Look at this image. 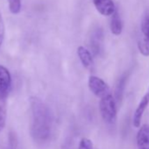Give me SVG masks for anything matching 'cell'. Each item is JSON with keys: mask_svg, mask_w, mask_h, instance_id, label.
Here are the masks:
<instances>
[{"mask_svg": "<svg viewBox=\"0 0 149 149\" xmlns=\"http://www.w3.org/2000/svg\"><path fill=\"white\" fill-rule=\"evenodd\" d=\"M32 113L31 136L36 142H44L50 136L51 116L47 104L38 97H31L29 99Z\"/></svg>", "mask_w": 149, "mask_h": 149, "instance_id": "obj_1", "label": "cell"}, {"mask_svg": "<svg viewBox=\"0 0 149 149\" xmlns=\"http://www.w3.org/2000/svg\"><path fill=\"white\" fill-rule=\"evenodd\" d=\"M99 110L103 119L108 124H113L117 118L116 100L112 94H109L102 98L99 102Z\"/></svg>", "mask_w": 149, "mask_h": 149, "instance_id": "obj_2", "label": "cell"}, {"mask_svg": "<svg viewBox=\"0 0 149 149\" xmlns=\"http://www.w3.org/2000/svg\"><path fill=\"white\" fill-rule=\"evenodd\" d=\"M88 85H89L91 91L95 96H97L100 98L111 93L108 84L104 80H102L101 78H99L97 77L91 76L89 78Z\"/></svg>", "mask_w": 149, "mask_h": 149, "instance_id": "obj_3", "label": "cell"}, {"mask_svg": "<svg viewBox=\"0 0 149 149\" xmlns=\"http://www.w3.org/2000/svg\"><path fill=\"white\" fill-rule=\"evenodd\" d=\"M12 85V77L9 70L0 65V101H6Z\"/></svg>", "mask_w": 149, "mask_h": 149, "instance_id": "obj_4", "label": "cell"}, {"mask_svg": "<svg viewBox=\"0 0 149 149\" xmlns=\"http://www.w3.org/2000/svg\"><path fill=\"white\" fill-rule=\"evenodd\" d=\"M97 11L103 16H111L116 11V6L112 0H93Z\"/></svg>", "mask_w": 149, "mask_h": 149, "instance_id": "obj_5", "label": "cell"}, {"mask_svg": "<svg viewBox=\"0 0 149 149\" xmlns=\"http://www.w3.org/2000/svg\"><path fill=\"white\" fill-rule=\"evenodd\" d=\"M136 143L138 149H149V125L145 124L139 127L136 136Z\"/></svg>", "mask_w": 149, "mask_h": 149, "instance_id": "obj_6", "label": "cell"}, {"mask_svg": "<svg viewBox=\"0 0 149 149\" xmlns=\"http://www.w3.org/2000/svg\"><path fill=\"white\" fill-rule=\"evenodd\" d=\"M149 104V98L147 97L146 95H145L142 99L140 100L139 104H138V107L136 108L135 111H134V114H133V118H132V124H133V126L138 128L139 127L140 125V123H141V119H142V117H143V114L147 107Z\"/></svg>", "mask_w": 149, "mask_h": 149, "instance_id": "obj_7", "label": "cell"}, {"mask_svg": "<svg viewBox=\"0 0 149 149\" xmlns=\"http://www.w3.org/2000/svg\"><path fill=\"white\" fill-rule=\"evenodd\" d=\"M77 54L83 66L87 69H92L94 66V61L91 53L84 46H80L77 48Z\"/></svg>", "mask_w": 149, "mask_h": 149, "instance_id": "obj_8", "label": "cell"}, {"mask_svg": "<svg viewBox=\"0 0 149 149\" xmlns=\"http://www.w3.org/2000/svg\"><path fill=\"white\" fill-rule=\"evenodd\" d=\"M110 27H111V31L112 34L118 36V35H120L122 33V31H123V22H122L120 14H119V13H118V11L117 9L113 13V14L111 15Z\"/></svg>", "mask_w": 149, "mask_h": 149, "instance_id": "obj_9", "label": "cell"}, {"mask_svg": "<svg viewBox=\"0 0 149 149\" xmlns=\"http://www.w3.org/2000/svg\"><path fill=\"white\" fill-rule=\"evenodd\" d=\"M102 40H103V31L101 30V28H97L93 32L91 40V48L93 49L96 54H98L101 51Z\"/></svg>", "mask_w": 149, "mask_h": 149, "instance_id": "obj_10", "label": "cell"}, {"mask_svg": "<svg viewBox=\"0 0 149 149\" xmlns=\"http://www.w3.org/2000/svg\"><path fill=\"white\" fill-rule=\"evenodd\" d=\"M140 30L142 33V37L146 39H149V12L146 13L142 18L140 24Z\"/></svg>", "mask_w": 149, "mask_h": 149, "instance_id": "obj_11", "label": "cell"}, {"mask_svg": "<svg viewBox=\"0 0 149 149\" xmlns=\"http://www.w3.org/2000/svg\"><path fill=\"white\" fill-rule=\"evenodd\" d=\"M138 48L143 56H149V39L141 37L138 42Z\"/></svg>", "mask_w": 149, "mask_h": 149, "instance_id": "obj_12", "label": "cell"}, {"mask_svg": "<svg viewBox=\"0 0 149 149\" xmlns=\"http://www.w3.org/2000/svg\"><path fill=\"white\" fill-rule=\"evenodd\" d=\"M6 124V101H0V132H1Z\"/></svg>", "mask_w": 149, "mask_h": 149, "instance_id": "obj_13", "label": "cell"}, {"mask_svg": "<svg viewBox=\"0 0 149 149\" xmlns=\"http://www.w3.org/2000/svg\"><path fill=\"white\" fill-rule=\"evenodd\" d=\"M9 4V10L13 14H19L21 11V0H7Z\"/></svg>", "mask_w": 149, "mask_h": 149, "instance_id": "obj_14", "label": "cell"}, {"mask_svg": "<svg viewBox=\"0 0 149 149\" xmlns=\"http://www.w3.org/2000/svg\"><path fill=\"white\" fill-rule=\"evenodd\" d=\"M125 81H126V77L125 76L119 80V82L117 85V88H116V98H117V100H121V98H122Z\"/></svg>", "mask_w": 149, "mask_h": 149, "instance_id": "obj_15", "label": "cell"}, {"mask_svg": "<svg viewBox=\"0 0 149 149\" xmlns=\"http://www.w3.org/2000/svg\"><path fill=\"white\" fill-rule=\"evenodd\" d=\"M78 149H93V144L91 139L87 138H84L81 139L79 143Z\"/></svg>", "mask_w": 149, "mask_h": 149, "instance_id": "obj_16", "label": "cell"}, {"mask_svg": "<svg viewBox=\"0 0 149 149\" xmlns=\"http://www.w3.org/2000/svg\"><path fill=\"white\" fill-rule=\"evenodd\" d=\"M5 34H6V26L5 22L2 17V14L0 13V47L2 46L4 40H5Z\"/></svg>", "mask_w": 149, "mask_h": 149, "instance_id": "obj_17", "label": "cell"}, {"mask_svg": "<svg viewBox=\"0 0 149 149\" xmlns=\"http://www.w3.org/2000/svg\"><path fill=\"white\" fill-rule=\"evenodd\" d=\"M146 96H147V97L149 98V90H148V91H147V93H146Z\"/></svg>", "mask_w": 149, "mask_h": 149, "instance_id": "obj_18", "label": "cell"}]
</instances>
